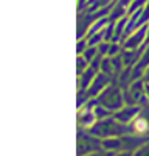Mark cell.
Listing matches in <instances>:
<instances>
[{"instance_id":"cell-1","label":"cell","mask_w":149,"mask_h":156,"mask_svg":"<svg viewBox=\"0 0 149 156\" xmlns=\"http://www.w3.org/2000/svg\"><path fill=\"white\" fill-rule=\"evenodd\" d=\"M146 122H143V120H138V122H135V131L137 133H143L144 129H146Z\"/></svg>"}]
</instances>
